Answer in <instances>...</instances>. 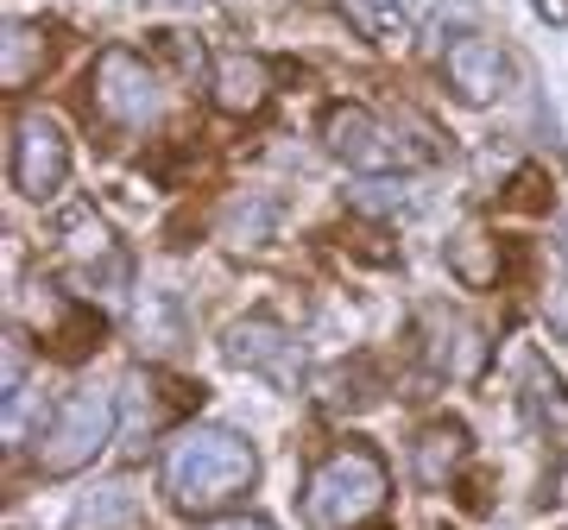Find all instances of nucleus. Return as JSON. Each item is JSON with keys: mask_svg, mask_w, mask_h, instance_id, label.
Instances as JSON below:
<instances>
[{"mask_svg": "<svg viewBox=\"0 0 568 530\" xmlns=\"http://www.w3.org/2000/svg\"><path fill=\"white\" fill-rule=\"evenodd\" d=\"M159 487L178 511H215L234 506L260 487V449L227 424H196L159 461Z\"/></svg>", "mask_w": 568, "mask_h": 530, "instance_id": "1", "label": "nucleus"}, {"mask_svg": "<svg viewBox=\"0 0 568 530\" xmlns=\"http://www.w3.org/2000/svg\"><path fill=\"white\" fill-rule=\"evenodd\" d=\"M386 461L361 442H347L304 480V524L310 530H361L366 518H379L386 506Z\"/></svg>", "mask_w": 568, "mask_h": 530, "instance_id": "2", "label": "nucleus"}, {"mask_svg": "<svg viewBox=\"0 0 568 530\" xmlns=\"http://www.w3.org/2000/svg\"><path fill=\"white\" fill-rule=\"evenodd\" d=\"M114 391L108 386H82L70 391L51 417H44V436H39V468L44 473H82L95 455L108 449V436H114Z\"/></svg>", "mask_w": 568, "mask_h": 530, "instance_id": "3", "label": "nucleus"}, {"mask_svg": "<svg viewBox=\"0 0 568 530\" xmlns=\"http://www.w3.org/2000/svg\"><path fill=\"white\" fill-rule=\"evenodd\" d=\"M323 145H328V159H342L347 171H361V177H405L410 164H417V145H405V133H392V126L361 102L328 108Z\"/></svg>", "mask_w": 568, "mask_h": 530, "instance_id": "4", "label": "nucleus"}, {"mask_svg": "<svg viewBox=\"0 0 568 530\" xmlns=\"http://www.w3.org/2000/svg\"><path fill=\"white\" fill-rule=\"evenodd\" d=\"M89 95H95V108H102V121L126 126V133L152 126L159 108H164L159 77H152L133 51H102V58H95V77H89Z\"/></svg>", "mask_w": 568, "mask_h": 530, "instance_id": "5", "label": "nucleus"}, {"mask_svg": "<svg viewBox=\"0 0 568 530\" xmlns=\"http://www.w3.org/2000/svg\"><path fill=\"white\" fill-rule=\"evenodd\" d=\"M222 347H227L234 367L265 373L272 386H297V379H304V342L284 323H272V316H241V323H227Z\"/></svg>", "mask_w": 568, "mask_h": 530, "instance_id": "6", "label": "nucleus"}, {"mask_svg": "<svg viewBox=\"0 0 568 530\" xmlns=\"http://www.w3.org/2000/svg\"><path fill=\"white\" fill-rule=\"evenodd\" d=\"M70 177V140L51 114H26L13 133V184L26 203H51Z\"/></svg>", "mask_w": 568, "mask_h": 530, "instance_id": "7", "label": "nucleus"}, {"mask_svg": "<svg viewBox=\"0 0 568 530\" xmlns=\"http://www.w3.org/2000/svg\"><path fill=\"white\" fill-rule=\"evenodd\" d=\"M443 70H448V89H455L467 108L506 102L511 63H506V44L487 39V32H455V39L443 44Z\"/></svg>", "mask_w": 568, "mask_h": 530, "instance_id": "8", "label": "nucleus"}, {"mask_svg": "<svg viewBox=\"0 0 568 530\" xmlns=\"http://www.w3.org/2000/svg\"><path fill=\"white\" fill-rule=\"evenodd\" d=\"M417 347L443 379H480V367H487V335H480V323H467L462 309H424Z\"/></svg>", "mask_w": 568, "mask_h": 530, "instance_id": "9", "label": "nucleus"}, {"mask_svg": "<svg viewBox=\"0 0 568 530\" xmlns=\"http://www.w3.org/2000/svg\"><path fill=\"white\" fill-rule=\"evenodd\" d=\"M209 89H215V102L227 114H253V108L272 95V70H265L253 51H222L215 70H209Z\"/></svg>", "mask_w": 568, "mask_h": 530, "instance_id": "10", "label": "nucleus"}, {"mask_svg": "<svg viewBox=\"0 0 568 530\" xmlns=\"http://www.w3.org/2000/svg\"><path fill=\"white\" fill-rule=\"evenodd\" d=\"M410 473L424 480V487H443V480H455L462 473V461H467V429L462 424H429V429H417V442H410Z\"/></svg>", "mask_w": 568, "mask_h": 530, "instance_id": "11", "label": "nucleus"}, {"mask_svg": "<svg viewBox=\"0 0 568 530\" xmlns=\"http://www.w3.org/2000/svg\"><path fill=\"white\" fill-rule=\"evenodd\" d=\"M448 272H455L467 291H493L499 285L506 265H499V246H493L487 227H455V234H448Z\"/></svg>", "mask_w": 568, "mask_h": 530, "instance_id": "12", "label": "nucleus"}, {"mask_svg": "<svg viewBox=\"0 0 568 530\" xmlns=\"http://www.w3.org/2000/svg\"><path fill=\"white\" fill-rule=\"evenodd\" d=\"M44 63H51V32H44V26H32V20H13V26H7V58H0V77H7V89H32Z\"/></svg>", "mask_w": 568, "mask_h": 530, "instance_id": "13", "label": "nucleus"}, {"mask_svg": "<svg viewBox=\"0 0 568 530\" xmlns=\"http://www.w3.org/2000/svg\"><path fill=\"white\" fill-rule=\"evenodd\" d=\"M354 20H361L366 39L405 44L410 26H417V7H410V0H354Z\"/></svg>", "mask_w": 568, "mask_h": 530, "instance_id": "14", "label": "nucleus"}, {"mask_svg": "<svg viewBox=\"0 0 568 530\" xmlns=\"http://www.w3.org/2000/svg\"><path fill=\"white\" fill-rule=\"evenodd\" d=\"M133 492L126 487H108V492H89L82 499V511L70 518V530H121L126 518H133V506H126Z\"/></svg>", "mask_w": 568, "mask_h": 530, "instance_id": "15", "label": "nucleus"}, {"mask_svg": "<svg viewBox=\"0 0 568 530\" xmlns=\"http://www.w3.org/2000/svg\"><path fill=\"white\" fill-rule=\"evenodd\" d=\"M272 227H278V203H272V196H241V208H234V227H227V241L246 253V246L265 241Z\"/></svg>", "mask_w": 568, "mask_h": 530, "instance_id": "16", "label": "nucleus"}, {"mask_svg": "<svg viewBox=\"0 0 568 530\" xmlns=\"http://www.w3.org/2000/svg\"><path fill=\"white\" fill-rule=\"evenodd\" d=\"M506 203L525 208V215H544V208H549V177L537 171V164H525V171L506 184Z\"/></svg>", "mask_w": 568, "mask_h": 530, "instance_id": "17", "label": "nucleus"}, {"mask_svg": "<svg viewBox=\"0 0 568 530\" xmlns=\"http://www.w3.org/2000/svg\"><path fill=\"white\" fill-rule=\"evenodd\" d=\"M178 342V304L171 297H159V309H140V342L152 347V342Z\"/></svg>", "mask_w": 568, "mask_h": 530, "instance_id": "18", "label": "nucleus"}, {"mask_svg": "<svg viewBox=\"0 0 568 530\" xmlns=\"http://www.w3.org/2000/svg\"><path fill=\"white\" fill-rule=\"evenodd\" d=\"M7 398H13V410H7V442H26V424H32V410H39V405H32V391H7Z\"/></svg>", "mask_w": 568, "mask_h": 530, "instance_id": "19", "label": "nucleus"}, {"mask_svg": "<svg viewBox=\"0 0 568 530\" xmlns=\"http://www.w3.org/2000/svg\"><path fill=\"white\" fill-rule=\"evenodd\" d=\"M530 7H537L544 26H568V0H530Z\"/></svg>", "mask_w": 568, "mask_h": 530, "instance_id": "20", "label": "nucleus"}, {"mask_svg": "<svg viewBox=\"0 0 568 530\" xmlns=\"http://www.w3.org/2000/svg\"><path fill=\"white\" fill-rule=\"evenodd\" d=\"M209 530H272L265 518H222V524H209Z\"/></svg>", "mask_w": 568, "mask_h": 530, "instance_id": "21", "label": "nucleus"}]
</instances>
